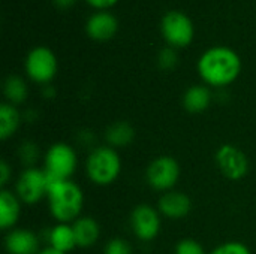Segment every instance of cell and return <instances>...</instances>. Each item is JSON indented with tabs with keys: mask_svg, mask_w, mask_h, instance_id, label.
Instances as JSON below:
<instances>
[{
	"mask_svg": "<svg viewBox=\"0 0 256 254\" xmlns=\"http://www.w3.org/2000/svg\"><path fill=\"white\" fill-rule=\"evenodd\" d=\"M242 70L240 57L226 46H216L206 51L198 61L201 78L214 87L231 84Z\"/></svg>",
	"mask_w": 256,
	"mask_h": 254,
	"instance_id": "6da1fadb",
	"label": "cell"
},
{
	"mask_svg": "<svg viewBox=\"0 0 256 254\" xmlns=\"http://www.w3.org/2000/svg\"><path fill=\"white\" fill-rule=\"evenodd\" d=\"M48 199L51 214L60 223L76 220L84 205V195L81 189L69 180L60 181L52 186L48 190Z\"/></svg>",
	"mask_w": 256,
	"mask_h": 254,
	"instance_id": "7a4b0ae2",
	"label": "cell"
},
{
	"mask_svg": "<svg viewBox=\"0 0 256 254\" xmlns=\"http://www.w3.org/2000/svg\"><path fill=\"white\" fill-rule=\"evenodd\" d=\"M122 171V160L111 147L96 148L87 160L88 178L98 186H108L117 180Z\"/></svg>",
	"mask_w": 256,
	"mask_h": 254,
	"instance_id": "3957f363",
	"label": "cell"
},
{
	"mask_svg": "<svg viewBox=\"0 0 256 254\" xmlns=\"http://www.w3.org/2000/svg\"><path fill=\"white\" fill-rule=\"evenodd\" d=\"M76 169V154L74 148L68 144H54L45 156V172L60 178L69 180V177Z\"/></svg>",
	"mask_w": 256,
	"mask_h": 254,
	"instance_id": "277c9868",
	"label": "cell"
},
{
	"mask_svg": "<svg viewBox=\"0 0 256 254\" xmlns=\"http://www.w3.org/2000/svg\"><path fill=\"white\" fill-rule=\"evenodd\" d=\"M180 177V165L176 159L160 156L147 168V181L156 190H170Z\"/></svg>",
	"mask_w": 256,
	"mask_h": 254,
	"instance_id": "5b68a950",
	"label": "cell"
},
{
	"mask_svg": "<svg viewBox=\"0 0 256 254\" xmlns=\"http://www.w3.org/2000/svg\"><path fill=\"white\" fill-rule=\"evenodd\" d=\"M27 75L36 82H50L57 72V60L51 49L38 46L32 49L26 60Z\"/></svg>",
	"mask_w": 256,
	"mask_h": 254,
	"instance_id": "8992f818",
	"label": "cell"
},
{
	"mask_svg": "<svg viewBox=\"0 0 256 254\" xmlns=\"http://www.w3.org/2000/svg\"><path fill=\"white\" fill-rule=\"evenodd\" d=\"M16 195L27 205L36 204L45 195H48L45 171H40V169H36V168L26 169L18 178Z\"/></svg>",
	"mask_w": 256,
	"mask_h": 254,
	"instance_id": "52a82bcc",
	"label": "cell"
},
{
	"mask_svg": "<svg viewBox=\"0 0 256 254\" xmlns=\"http://www.w3.org/2000/svg\"><path fill=\"white\" fill-rule=\"evenodd\" d=\"M164 37L174 46H186L194 37V24L182 12H168L162 18Z\"/></svg>",
	"mask_w": 256,
	"mask_h": 254,
	"instance_id": "ba28073f",
	"label": "cell"
},
{
	"mask_svg": "<svg viewBox=\"0 0 256 254\" xmlns=\"http://www.w3.org/2000/svg\"><path fill=\"white\" fill-rule=\"evenodd\" d=\"M216 162L224 172V175L232 181L242 180L249 168L248 157L236 145L225 144L216 153Z\"/></svg>",
	"mask_w": 256,
	"mask_h": 254,
	"instance_id": "9c48e42d",
	"label": "cell"
},
{
	"mask_svg": "<svg viewBox=\"0 0 256 254\" xmlns=\"http://www.w3.org/2000/svg\"><path fill=\"white\" fill-rule=\"evenodd\" d=\"M135 235L142 241H152L158 237L160 229V219L154 208L150 205H140L134 210L130 217Z\"/></svg>",
	"mask_w": 256,
	"mask_h": 254,
	"instance_id": "30bf717a",
	"label": "cell"
},
{
	"mask_svg": "<svg viewBox=\"0 0 256 254\" xmlns=\"http://www.w3.org/2000/svg\"><path fill=\"white\" fill-rule=\"evenodd\" d=\"M160 213L172 220L186 217L192 210V202L188 195L182 192H168L159 201Z\"/></svg>",
	"mask_w": 256,
	"mask_h": 254,
	"instance_id": "8fae6325",
	"label": "cell"
},
{
	"mask_svg": "<svg viewBox=\"0 0 256 254\" xmlns=\"http://www.w3.org/2000/svg\"><path fill=\"white\" fill-rule=\"evenodd\" d=\"M4 244L9 254H36L39 250L38 237L26 229H15L9 232Z\"/></svg>",
	"mask_w": 256,
	"mask_h": 254,
	"instance_id": "7c38bea8",
	"label": "cell"
},
{
	"mask_svg": "<svg viewBox=\"0 0 256 254\" xmlns=\"http://www.w3.org/2000/svg\"><path fill=\"white\" fill-rule=\"evenodd\" d=\"M117 31V19L110 12L93 13L87 21V33L96 40H106Z\"/></svg>",
	"mask_w": 256,
	"mask_h": 254,
	"instance_id": "4fadbf2b",
	"label": "cell"
},
{
	"mask_svg": "<svg viewBox=\"0 0 256 254\" xmlns=\"http://www.w3.org/2000/svg\"><path fill=\"white\" fill-rule=\"evenodd\" d=\"M72 228L76 240V247H92L99 240L100 229L98 222L92 217L76 219Z\"/></svg>",
	"mask_w": 256,
	"mask_h": 254,
	"instance_id": "5bb4252c",
	"label": "cell"
},
{
	"mask_svg": "<svg viewBox=\"0 0 256 254\" xmlns=\"http://www.w3.org/2000/svg\"><path fill=\"white\" fill-rule=\"evenodd\" d=\"M20 217V201L18 198L9 192L2 190L0 193V228L3 231L12 228Z\"/></svg>",
	"mask_w": 256,
	"mask_h": 254,
	"instance_id": "9a60e30c",
	"label": "cell"
},
{
	"mask_svg": "<svg viewBox=\"0 0 256 254\" xmlns=\"http://www.w3.org/2000/svg\"><path fill=\"white\" fill-rule=\"evenodd\" d=\"M50 243L51 247L56 250H60L63 253H68L76 247V240L74 234V228L68 223H60L54 226L50 232Z\"/></svg>",
	"mask_w": 256,
	"mask_h": 254,
	"instance_id": "2e32d148",
	"label": "cell"
},
{
	"mask_svg": "<svg viewBox=\"0 0 256 254\" xmlns=\"http://www.w3.org/2000/svg\"><path fill=\"white\" fill-rule=\"evenodd\" d=\"M212 100V94L208 91V88L202 87V85H195L190 87L186 94H184V108L192 112V114H200L202 111H206L210 105Z\"/></svg>",
	"mask_w": 256,
	"mask_h": 254,
	"instance_id": "e0dca14e",
	"label": "cell"
},
{
	"mask_svg": "<svg viewBox=\"0 0 256 254\" xmlns=\"http://www.w3.org/2000/svg\"><path fill=\"white\" fill-rule=\"evenodd\" d=\"M20 126V112L12 103H2L0 106V138L6 141Z\"/></svg>",
	"mask_w": 256,
	"mask_h": 254,
	"instance_id": "ac0fdd59",
	"label": "cell"
},
{
	"mask_svg": "<svg viewBox=\"0 0 256 254\" xmlns=\"http://www.w3.org/2000/svg\"><path fill=\"white\" fill-rule=\"evenodd\" d=\"M134 135L135 133H134L132 126L124 121H118V123L112 124L111 127H108V130H106V139L114 147L129 145L134 139Z\"/></svg>",
	"mask_w": 256,
	"mask_h": 254,
	"instance_id": "d6986e66",
	"label": "cell"
},
{
	"mask_svg": "<svg viewBox=\"0 0 256 254\" xmlns=\"http://www.w3.org/2000/svg\"><path fill=\"white\" fill-rule=\"evenodd\" d=\"M4 96L10 103H21L26 100L27 87L20 76H9L4 82Z\"/></svg>",
	"mask_w": 256,
	"mask_h": 254,
	"instance_id": "ffe728a7",
	"label": "cell"
},
{
	"mask_svg": "<svg viewBox=\"0 0 256 254\" xmlns=\"http://www.w3.org/2000/svg\"><path fill=\"white\" fill-rule=\"evenodd\" d=\"M176 254H206L204 249L200 243H196L195 240H183L177 244L176 247Z\"/></svg>",
	"mask_w": 256,
	"mask_h": 254,
	"instance_id": "44dd1931",
	"label": "cell"
},
{
	"mask_svg": "<svg viewBox=\"0 0 256 254\" xmlns=\"http://www.w3.org/2000/svg\"><path fill=\"white\" fill-rule=\"evenodd\" d=\"M212 254H250L249 249L242 243H226L214 249Z\"/></svg>",
	"mask_w": 256,
	"mask_h": 254,
	"instance_id": "7402d4cb",
	"label": "cell"
},
{
	"mask_svg": "<svg viewBox=\"0 0 256 254\" xmlns=\"http://www.w3.org/2000/svg\"><path fill=\"white\" fill-rule=\"evenodd\" d=\"M104 254H132V249L124 240L114 238L106 244Z\"/></svg>",
	"mask_w": 256,
	"mask_h": 254,
	"instance_id": "603a6c76",
	"label": "cell"
},
{
	"mask_svg": "<svg viewBox=\"0 0 256 254\" xmlns=\"http://www.w3.org/2000/svg\"><path fill=\"white\" fill-rule=\"evenodd\" d=\"M176 61H177V57H176V52L172 51V49H164L162 52H160V57H159V63H160V66L164 67V69H171V67H174V64H176Z\"/></svg>",
	"mask_w": 256,
	"mask_h": 254,
	"instance_id": "cb8c5ba5",
	"label": "cell"
},
{
	"mask_svg": "<svg viewBox=\"0 0 256 254\" xmlns=\"http://www.w3.org/2000/svg\"><path fill=\"white\" fill-rule=\"evenodd\" d=\"M9 178H10V168H9V165L3 160V162L0 163V186L3 187V186L9 181Z\"/></svg>",
	"mask_w": 256,
	"mask_h": 254,
	"instance_id": "d4e9b609",
	"label": "cell"
},
{
	"mask_svg": "<svg viewBox=\"0 0 256 254\" xmlns=\"http://www.w3.org/2000/svg\"><path fill=\"white\" fill-rule=\"evenodd\" d=\"M36 154H38V151L34 150V147L32 145V144H26L24 147H22V160L24 162H32L33 160V157H36Z\"/></svg>",
	"mask_w": 256,
	"mask_h": 254,
	"instance_id": "484cf974",
	"label": "cell"
},
{
	"mask_svg": "<svg viewBox=\"0 0 256 254\" xmlns=\"http://www.w3.org/2000/svg\"><path fill=\"white\" fill-rule=\"evenodd\" d=\"M90 4H93L94 7H108L111 4H114L117 0H87Z\"/></svg>",
	"mask_w": 256,
	"mask_h": 254,
	"instance_id": "4316f807",
	"label": "cell"
},
{
	"mask_svg": "<svg viewBox=\"0 0 256 254\" xmlns=\"http://www.w3.org/2000/svg\"><path fill=\"white\" fill-rule=\"evenodd\" d=\"M54 1H56V4L60 6V7H68V6H70L75 0H54Z\"/></svg>",
	"mask_w": 256,
	"mask_h": 254,
	"instance_id": "83f0119b",
	"label": "cell"
},
{
	"mask_svg": "<svg viewBox=\"0 0 256 254\" xmlns=\"http://www.w3.org/2000/svg\"><path fill=\"white\" fill-rule=\"evenodd\" d=\"M38 254H66V253H63V252H60V250H56V249L50 247V249H45V250H42L40 253H38Z\"/></svg>",
	"mask_w": 256,
	"mask_h": 254,
	"instance_id": "f1b7e54d",
	"label": "cell"
}]
</instances>
